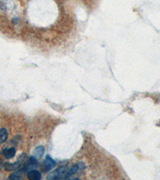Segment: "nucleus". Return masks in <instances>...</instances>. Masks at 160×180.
Segmentation results:
<instances>
[{"mask_svg":"<svg viewBox=\"0 0 160 180\" xmlns=\"http://www.w3.org/2000/svg\"><path fill=\"white\" fill-rule=\"evenodd\" d=\"M26 159H27V155L25 154H22L18 158L17 161L14 163H5L3 164V168L6 171H16L18 169L21 168L23 167L25 163H26Z\"/></svg>","mask_w":160,"mask_h":180,"instance_id":"obj_1","label":"nucleus"},{"mask_svg":"<svg viewBox=\"0 0 160 180\" xmlns=\"http://www.w3.org/2000/svg\"><path fill=\"white\" fill-rule=\"evenodd\" d=\"M37 166H38L37 159L34 157H33V156H31V157H30V159H28V161L23 165V169H22L21 171L22 172H28V171H31V170H34Z\"/></svg>","mask_w":160,"mask_h":180,"instance_id":"obj_2","label":"nucleus"},{"mask_svg":"<svg viewBox=\"0 0 160 180\" xmlns=\"http://www.w3.org/2000/svg\"><path fill=\"white\" fill-rule=\"evenodd\" d=\"M56 162L54 161L53 159L51 157L47 156V157L45 159V160L42 163V168H43L44 171H51V169H53L54 167H56Z\"/></svg>","mask_w":160,"mask_h":180,"instance_id":"obj_3","label":"nucleus"},{"mask_svg":"<svg viewBox=\"0 0 160 180\" xmlns=\"http://www.w3.org/2000/svg\"><path fill=\"white\" fill-rule=\"evenodd\" d=\"M16 148H14V147L9 148V149H4L2 152V155L6 158L7 159H12L14 156L16 155Z\"/></svg>","mask_w":160,"mask_h":180,"instance_id":"obj_4","label":"nucleus"},{"mask_svg":"<svg viewBox=\"0 0 160 180\" xmlns=\"http://www.w3.org/2000/svg\"><path fill=\"white\" fill-rule=\"evenodd\" d=\"M27 178L31 180H39L42 178V175H41V174L38 171H34V170H31V171H28Z\"/></svg>","mask_w":160,"mask_h":180,"instance_id":"obj_5","label":"nucleus"},{"mask_svg":"<svg viewBox=\"0 0 160 180\" xmlns=\"http://www.w3.org/2000/svg\"><path fill=\"white\" fill-rule=\"evenodd\" d=\"M44 153V147L42 146H39L36 147V149H34V152H33V157H34L36 159L42 158Z\"/></svg>","mask_w":160,"mask_h":180,"instance_id":"obj_6","label":"nucleus"},{"mask_svg":"<svg viewBox=\"0 0 160 180\" xmlns=\"http://www.w3.org/2000/svg\"><path fill=\"white\" fill-rule=\"evenodd\" d=\"M8 138V132L6 128H2L0 130V144L3 143Z\"/></svg>","mask_w":160,"mask_h":180,"instance_id":"obj_7","label":"nucleus"},{"mask_svg":"<svg viewBox=\"0 0 160 180\" xmlns=\"http://www.w3.org/2000/svg\"><path fill=\"white\" fill-rule=\"evenodd\" d=\"M21 172L22 171H15L12 174H11L9 177L10 179H19L21 178Z\"/></svg>","mask_w":160,"mask_h":180,"instance_id":"obj_8","label":"nucleus"},{"mask_svg":"<svg viewBox=\"0 0 160 180\" xmlns=\"http://www.w3.org/2000/svg\"><path fill=\"white\" fill-rule=\"evenodd\" d=\"M3 163H2V162H0V169L2 168V167H3Z\"/></svg>","mask_w":160,"mask_h":180,"instance_id":"obj_9","label":"nucleus"}]
</instances>
